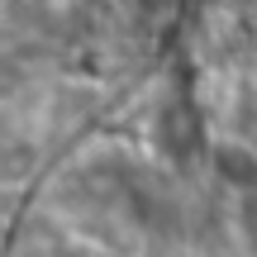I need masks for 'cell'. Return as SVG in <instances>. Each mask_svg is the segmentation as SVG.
Returning a JSON list of instances; mask_svg holds the SVG:
<instances>
[{
	"instance_id": "obj_1",
	"label": "cell",
	"mask_w": 257,
	"mask_h": 257,
	"mask_svg": "<svg viewBox=\"0 0 257 257\" xmlns=\"http://www.w3.org/2000/svg\"><path fill=\"white\" fill-rule=\"evenodd\" d=\"M210 167L229 191H257V148L238 143V138H224V143L210 148Z\"/></svg>"
}]
</instances>
